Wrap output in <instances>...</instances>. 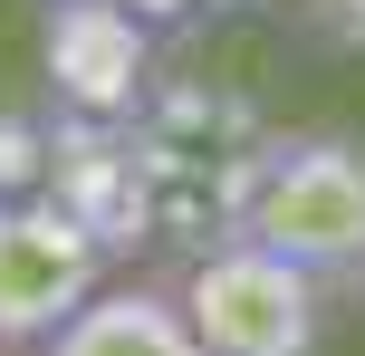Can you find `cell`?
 <instances>
[{"label": "cell", "instance_id": "cell-5", "mask_svg": "<svg viewBox=\"0 0 365 356\" xmlns=\"http://www.w3.org/2000/svg\"><path fill=\"white\" fill-rule=\"evenodd\" d=\"M58 87L87 96V106H125L135 77H145V29H135V0H58Z\"/></svg>", "mask_w": 365, "mask_h": 356}, {"label": "cell", "instance_id": "cell-2", "mask_svg": "<svg viewBox=\"0 0 365 356\" xmlns=\"http://www.w3.org/2000/svg\"><path fill=\"white\" fill-rule=\"evenodd\" d=\"M173 299L192 318L202 356H317L327 347V280L240 241V231H212L173 270Z\"/></svg>", "mask_w": 365, "mask_h": 356}, {"label": "cell", "instance_id": "cell-6", "mask_svg": "<svg viewBox=\"0 0 365 356\" xmlns=\"http://www.w3.org/2000/svg\"><path fill=\"white\" fill-rule=\"evenodd\" d=\"M317 19H327L336 39H365V0H327V10H317Z\"/></svg>", "mask_w": 365, "mask_h": 356}, {"label": "cell", "instance_id": "cell-4", "mask_svg": "<svg viewBox=\"0 0 365 356\" xmlns=\"http://www.w3.org/2000/svg\"><path fill=\"white\" fill-rule=\"evenodd\" d=\"M29 356H202V347H192V318H182L173 289L106 280L68 327H48Z\"/></svg>", "mask_w": 365, "mask_h": 356}, {"label": "cell", "instance_id": "cell-1", "mask_svg": "<svg viewBox=\"0 0 365 356\" xmlns=\"http://www.w3.org/2000/svg\"><path fill=\"white\" fill-rule=\"evenodd\" d=\"M221 231L317 270L327 289H365V145L317 126H279L240 154Z\"/></svg>", "mask_w": 365, "mask_h": 356}, {"label": "cell", "instance_id": "cell-3", "mask_svg": "<svg viewBox=\"0 0 365 356\" xmlns=\"http://www.w3.org/2000/svg\"><path fill=\"white\" fill-rule=\"evenodd\" d=\"M115 241L68 193H0V356H29L48 327L106 289Z\"/></svg>", "mask_w": 365, "mask_h": 356}]
</instances>
